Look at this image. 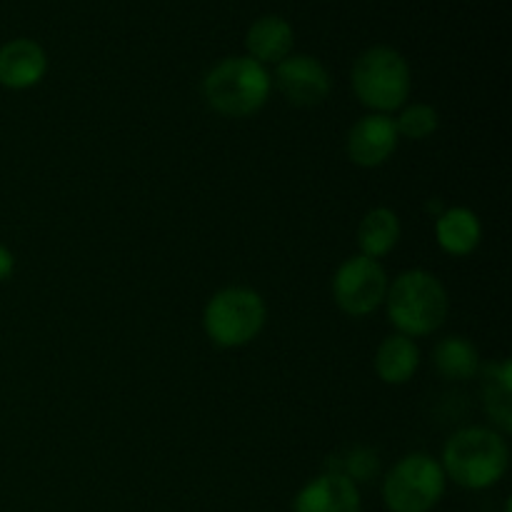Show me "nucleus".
Returning a JSON list of instances; mask_svg holds the SVG:
<instances>
[{
  "label": "nucleus",
  "instance_id": "nucleus-1",
  "mask_svg": "<svg viewBox=\"0 0 512 512\" xmlns=\"http://www.w3.org/2000/svg\"><path fill=\"white\" fill-rule=\"evenodd\" d=\"M385 308H388V320L400 335L423 338L443 328L450 310L448 290L438 275L428 270H405L388 285Z\"/></svg>",
  "mask_w": 512,
  "mask_h": 512
},
{
  "label": "nucleus",
  "instance_id": "nucleus-2",
  "mask_svg": "<svg viewBox=\"0 0 512 512\" xmlns=\"http://www.w3.org/2000/svg\"><path fill=\"white\" fill-rule=\"evenodd\" d=\"M510 450L503 435L498 430L463 428L445 443L443 465L445 478L465 490H485L500 483L508 473Z\"/></svg>",
  "mask_w": 512,
  "mask_h": 512
},
{
  "label": "nucleus",
  "instance_id": "nucleus-3",
  "mask_svg": "<svg viewBox=\"0 0 512 512\" xmlns=\"http://www.w3.org/2000/svg\"><path fill=\"white\" fill-rule=\"evenodd\" d=\"M273 78L268 68L248 55H233L208 70L203 80L205 103L223 118H250L268 103Z\"/></svg>",
  "mask_w": 512,
  "mask_h": 512
},
{
  "label": "nucleus",
  "instance_id": "nucleus-4",
  "mask_svg": "<svg viewBox=\"0 0 512 512\" xmlns=\"http://www.w3.org/2000/svg\"><path fill=\"white\" fill-rule=\"evenodd\" d=\"M350 83L365 108L388 115L405 105L413 88V75L403 53L390 45H373L355 60Z\"/></svg>",
  "mask_w": 512,
  "mask_h": 512
},
{
  "label": "nucleus",
  "instance_id": "nucleus-5",
  "mask_svg": "<svg viewBox=\"0 0 512 512\" xmlns=\"http://www.w3.org/2000/svg\"><path fill=\"white\" fill-rule=\"evenodd\" d=\"M268 308L258 290L230 285L218 290L203 310V328L218 348H243L265 328Z\"/></svg>",
  "mask_w": 512,
  "mask_h": 512
},
{
  "label": "nucleus",
  "instance_id": "nucleus-6",
  "mask_svg": "<svg viewBox=\"0 0 512 512\" xmlns=\"http://www.w3.org/2000/svg\"><path fill=\"white\" fill-rule=\"evenodd\" d=\"M445 485V470L433 455L410 453L385 475L383 503L388 512H430L443 500Z\"/></svg>",
  "mask_w": 512,
  "mask_h": 512
},
{
  "label": "nucleus",
  "instance_id": "nucleus-7",
  "mask_svg": "<svg viewBox=\"0 0 512 512\" xmlns=\"http://www.w3.org/2000/svg\"><path fill=\"white\" fill-rule=\"evenodd\" d=\"M388 285V275L378 260L355 255L335 270L333 298L345 315L365 318L385 303Z\"/></svg>",
  "mask_w": 512,
  "mask_h": 512
},
{
  "label": "nucleus",
  "instance_id": "nucleus-8",
  "mask_svg": "<svg viewBox=\"0 0 512 512\" xmlns=\"http://www.w3.org/2000/svg\"><path fill=\"white\" fill-rule=\"evenodd\" d=\"M275 88L288 103L298 108H313L328 100L330 73L313 55H288L275 68Z\"/></svg>",
  "mask_w": 512,
  "mask_h": 512
},
{
  "label": "nucleus",
  "instance_id": "nucleus-9",
  "mask_svg": "<svg viewBox=\"0 0 512 512\" xmlns=\"http://www.w3.org/2000/svg\"><path fill=\"white\" fill-rule=\"evenodd\" d=\"M398 143L400 135L395 128V118L385 113H370L348 130L345 150H348V158L360 168H378L388 163L390 155L398 150Z\"/></svg>",
  "mask_w": 512,
  "mask_h": 512
},
{
  "label": "nucleus",
  "instance_id": "nucleus-10",
  "mask_svg": "<svg viewBox=\"0 0 512 512\" xmlns=\"http://www.w3.org/2000/svg\"><path fill=\"white\" fill-rule=\"evenodd\" d=\"M363 498L360 488L338 473H328L313 478L300 488L293 500V512H360Z\"/></svg>",
  "mask_w": 512,
  "mask_h": 512
},
{
  "label": "nucleus",
  "instance_id": "nucleus-11",
  "mask_svg": "<svg viewBox=\"0 0 512 512\" xmlns=\"http://www.w3.org/2000/svg\"><path fill=\"white\" fill-rule=\"evenodd\" d=\"M48 73V55L35 40L15 38L0 45V85L8 90H28Z\"/></svg>",
  "mask_w": 512,
  "mask_h": 512
},
{
  "label": "nucleus",
  "instance_id": "nucleus-12",
  "mask_svg": "<svg viewBox=\"0 0 512 512\" xmlns=\"http://www.w3.org/2000/svg\"><path fill=\"white\" fill-rule=\"evenodd\" d=\"M293 43V25L285 18H280V15H263L245 33L248 58H253L260 65H278L280 60H285L293 53Z\"/></svg>",
  "mask_w": 512,
  "mask_h": 512
},
{
  "label": "nucleus",
  "instance_id": "nucleus-13",
  "mask_svg": "<svg viewBox=\"0 0 512 512\" xmlns=\"http://www.w3.org/2000/svg\"><path fill=\"white\" fill-rule=\"evenodd\" d=\"M435 238L438 245L448 255L465 258L473 253L483 238V225L480 218L470 208H448L435 220Z\"/></svg>",
  "mask_w": 512,
  "mask_h": 512
},
{
  "label": "nucleus",
  "instance_id": "nucleus-14",
  "mask_svg": "<svg viewBox=\"0 0 512 512\" xmlns=\"http://www.w3.org/2000/svg\"><path fill=\"white\" fill-rule=\"evenodd\" d=\"M420 368V348L408 335H388L375 353V373L388 385H405Z\"/></svg>",
  "mask_w": 512,
  "mask_h": 512
},
{
  "label": "nucleus",
  "instance_id": "nucleus-15",
  "mask_svg": "<svg viewBox=\"0 0 512 512\" xmlns=\"http://www.w3.org/2000/svg\"><path fill=\"white\" fill-rule=\"evenodd\" d=\"M400 220L398 213L390 208H373L365 213V218L358 225V245L360 255L365 258H383L398 245L400 240Z\"/></svg>",
  "mask_w": 512,
  "mask_h": 512
},
{
  "label": "nucleus",
  "instance_id": "nucleus-16",
  "mask_svg": "<svg viewBox=\"0 0 512 512\" xmlns=\"http://www.w3.org/2000/svg\"><path fill=\"white\" fill-rule=\"evenodd\" d=\"M512 365L510 360L488 363L483 368V400L490 420L503 433L512 428Z\"/></svg>",
  "mask_w": 512,
  "mask_h": 512
},
{
  "label": "nucleus",
  "instance_id": "nucleus-17",
  "mask_svg": "<svg viewBox=\"0 0 512 512\" xmlns=\"http://www.w3.org/2000/svg\"><path fill=\"white\" fill-rule=\"evenodd\" d=\"M435 368L445 380L465 383L480 373V353L463 335H448L435 345Z\"/></svg>",
  "mask_w": 512,
  "mask_h": 512
},
{
  "label": "nucleus",
  "instance_id": "nucleus-18",
  "mask_svg": "<svg viewBox=\"0 0 512 512\" xmlns=\"http://www.w3.org/2000/svg\"><path fill=\"white\" fill-rule=\"evenodd\" d=\"M328 473H338L348 478L350 483H370L378 478L380 473V458L373 448L368 445H353L348 450L330 455L328 460Z\"/></svg>",
  "mask_w": 512,
  "mask_h": 512
},
{
  "label": "nucleus",
  "instance_id": "nucleus-19",
  "mask_svg": "<svg viewBox=\"0 0 512 512\" xmlns=\"http://www.w3.org/2000/svg\"><path fill=\"white\" fill-rule=\"evenodd\" d=\"M395 128L400 138L425 140L440 128V115L433 105L413 103L400 113V118H395Z\"/></svg>",
  "mask_w": 512,
  "mask_h": 512
},
{
  "label": "nucleus",
  "instance_id": "nucleus-20",
  "mask_svg": "<svg viewBox=\"0 0 512 512\" xmlns=\"http://www.w3.org/2000/svg\"><path fill=\"white\" fill-rule=\"evenodd\" d=\"M13 270H15L13 253H10V250L0 243V283L10 278V275H13Z\"/></svg>",
  "mask_w": 512,
  "mask_h": 512
}]
</instances>
